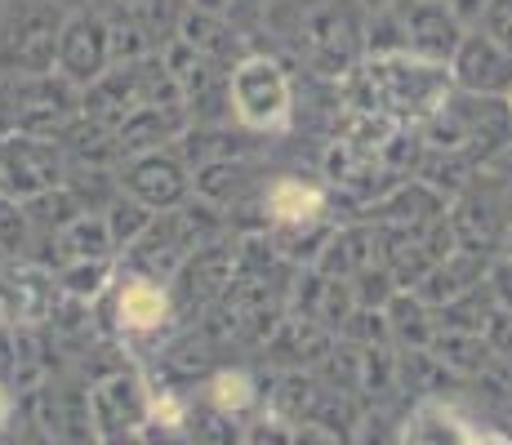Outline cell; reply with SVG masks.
<instances>
[{
	"mask_svg": "<svg viewBox=\"0 0 512 445\" xmlns=\"http://www.w3.org/2000/svg\"><path fill=\"white\" fill-rule=\"evenodd\" d=\"M339 94L348 107H366V112L419 130L450 103L455 76H450V63H432L410 49H397V54L361 58V67L339 85Z\"/></svg>",
	"mask_w": 512,
	"mask_h": 445,
	"instance_id": "6da1fadb",
	"label": "cell"
},
{
	"mask_svg": "<svg viewBox=\"0 0 512 445\" xmlns=\"http://www.w3.org/2000/svg\"><path fill=\"white\" fill-rule=\"evenodd\" d=\"M299 54L321 81L343 85L366 58V9L357 0H317L299 9Z\"/></svg>",
	"mask_w": 512,
	"mask_h": 445,
	"instance_id": "7a4b0ae2",
	"label": "cell"
},
{
	"mask_svg": "<svg viewBox=\"0 0 512 445\" xmlns=\"http://www.w3.org/2000/svg\"><path fill=\"white\" fill-rule=\"evenodd\" d=\"M232 121L268 138L290 134L294 125V76L268 49H250L232 63Z\"/></svg>",
	"mask_w": 512,
	"mask_h": 445,
	"instance_id": "3957f363",
	"label": "cell"
},
{
	"mask_svg": "<svg viewBox=\"0 0 512 445\" xmlns=\"http://www.w3.org/2000/svg\"><path fill=\"white\" fill-rule=\"evenodd\" d=\"M450 227H455L459 250L468 254H486V259H499L504 250V236L512 227V196L508 187L499 183L495 174L481 170L464 192L450 201Z\"/></svg>",
	"mask_w": 512,
	"mask_h": 445,
	"instance_id": "277c9868",
	"label": "cell"
},
{
	"mask_svg": "<svg viewBox=\"0 0 512 445\" xmlns=\"http://www.w3.org/2000/svg\"><path fill=\"white\" fill-rule=\"evenodd\" d=\"M67 170H72V161H67L58 138L23 130L0 138V192L14 201H32V196L63 187Z\"/></svg>",
	"mask_w": 512,
	"mask_h": 445,
	"instance_id": "5b68a950",
	"label": "cell"
},
{
	"mask_svg": "<svg viewBox=\"0 0 512 445\" xmlns=\"http://www.w3.org/2000/svg\"><path fill=\"white\" fill-rule=\"evenodd\" d=\"M63 303L58 272L41 259H14L0 272V325L5 330H45Z\"/></svg>",
	"mask_w": 512,
	"mask_h": 445,
	"instance_id": "8992f818",
	"label": "cell"
},
{
	"mask_svg": "<svg viewBox=\"0 0 512 445\" xmlns=\"http://www.w3.org/2000/svg\"><path fill=\"white\" fill-rule=\"evenodd\" d=\"M9 98H14V112H18V130L23 134H45L58 138L67 121L81 112V89L67 81L63 72H18L5 76Z\"/></svg>",
	"mask_w": 512,
	"mask_h": 445,
	"instance_id": "52a82bcc",
	"label": "cell"
},
{
	"mask_svg": "<svg viewBox=\"0 0 512 445\" xmlns=\"http://www.w3.org/2000/svg\"><path fill=\"white\" fill-rule=\"evenodd\" d=\"M236 281V232L219 236V241L201 245L187 254V263L174 272L170 294L179 316H205Z\"/></svg>",
	"mask_w": 512,
	"mask_h": 445,
	"instance_id": "ba28073f",
	"label": "cell"
},
{
	"mask_svg": "<svg viewBox=\"0 0 512 445\" xmlns=\"http://www.w3.org/2000/svg\"><path fill=\"white\" fill-rule=\"evenodd\" d=\"M455 227L450 219H432L419 227H379V259L397 276L401 290H415L446 254H455Z\"/></svg>",
	"mask_w": 512,
	"mask_h": 445,
	"instance_id": "9c48e42d",
	"label": "cell"
},
{
	"mask_svg": "<svg viewBox=\"0 0 512 445\" xmlns=\"http://www.w3.org/2000/svg\"><path fill=\"white\" fill-rule=\"evenodd\" d=\"M121 174V192L143 201L152 214H165V210H179L183 201H192V165L183 161L174 147L165 152H143V156H125L116 165Z\"/></svg>",
	"mask_w": 512,
	"mask_h": 445,
	"instance_id": "30bf717a",
	"label": "cell"
},
{
	"mask_svg": "<svg viewBox=\"0 0 512 445\" xmlns=\"http://www.w3.org/2000/svg\"><path fill=\"white\" fill-rule=\"evenodd\" d=\"M179 321L174 312V294L165 281L147 272H134V267H121L112 285V325L125 339H152V334L170 330Z\"/></svg>",
	"mask_w": 512,
	"mask_h": 445,
	"instance_id": "8fae6325",
	"label": "cell"
},
{
	"mask_svg": "<svg viewBox=\"0 0 512 445\" xmlns=\"http://www.w3.org/2000/svg\"><path fill=\"white\" fill-rule=\"evenodd\" d=\"M90 414H94L98 441L134 437V432H143L147 414H152V383H147L139 370L121 365V370L103 374L90 388Z\"/></svg>",
	"mask_w": 512,
	"mask_h": 445,
	"instance_id": "7c38bea8",
	"label": "cell"
},
{
	"mask_svg": "<svg viewBox=\"0 0 512 445\" xmlns=\"http://www.w3.org/2000/svg\"><path fill=\"white\" fill-rule=\"evenodd\" d=\"M259 214H263V223H268V227L339 223V219H334V192H330V183H321V178H308V174L263 178Z\"/></svg>",
	"mask_w": 512,
	"mask_h": 445,
	"instance_id": "4fadbf2b",
	"label": "cell"
},
{
	"mask_svg": "<svg viewBox=\"0 0 512 445\" xmlns=\"http://www.w3.org/2000/svg\"><path fill=\"white\" fill-rule=\"evenodd\" d=\"M58 72L76 89L94 85L112 67V32H107L103 9H72L58 32Z\"/></svg>",
	"mask_w": 512,
	"mask_h": 445,
	"instance_id": "5bb4252c",
	"label": "cell"
},
{
	"mask_svg": "<svg viewBox=\"0 0 512 445\" xmlns=\"http://www.w3.org/2000/svg\"><path fill=\"white\" fill-rule=\"evenodd\" d=\"M450 76H455L459 94L477 98H508L512 94V49H504L495 36L472 27L464 45L450 58Z\"/></svg>",
	"mask_w": 512,
	"mask_h": 445,
	"instance_id": "9a60e30c",
	"label": "cell"
},
{
	"mask_svg": "<svg viewBox=\"0 0 512 445\" xmlns=\"http://www.w3.org/2000/svg\"><path fill=\"white\" fill-rule=\"evenodd\" d=\"M401 9V32H406V49L432 63H450L455 49L464 45L468 27L446 9V0H397Z\"/></svg>",
	"mask_w": 512,
	"mask_h": 445,
	"instance_id": "2e32d148",
	"label": "cell"
},
{
	"mask_svg": "<svg viewBox=\"0 0 512 445\" xmlns=\"http://www.w3.org/2000/svg\"><path fill=\"white\" fill-rule=\"evenodd\" d=\"M450 214V201L437 192L432 183L423 178H401L388 196H379L374 205L357 214L374 227H419V223H432V219H446Z\"/></svg>",
	"mask_w": 512,
	"mask_h": 445,
	"instance_id": "e0dca14e",
	"label": "cell"
},
{
	"mask_svg": "<svg viewBox=\"0 0 512 445\" xmlns=\"http://www.w3.org/2000/svg\"><path fill=\"white\" fill-rule=\"evenodd\" d=\"M192 192L201 201L219 205V210L241 214L245 205H259V192H263V178L254 174L250 156H236V161H210V165H196L192 170Z\"/></svg>",
	"mask_w": 512,
	"mask_h": 445,
	"instance_id": "ac0fdd59",
	"label": "cell"
},
{
	"mask_svg": "<svg viewBox=\"0 0 512 445\" xmlns=\"http://www.w3.org/2000/svg\"><path fill=\"white\" fill-rule=\"evenodd\" d=\"M139 107H143L139 63H112L94 85L81 89V112L94 116V121H103L107 130H116V125H121L130 112H139Z\"/></svg>",
	"mask_w": 512,
	"mask_h": 445,
	"instance_id": "d6986e66",
	"label": "cell"
},
{
	"mask_svg": "<svg viewBox=\"0 0 512 445\" xmlns=\"http://www.w3.org/2000/svg\"><path fill=\"white\" fill-rule=\"evenodd\" d=\"M477 432L464 414L441 397L410 401L406 419H401V445H477Z\"/></svg>",
	"mask_w": 512,
	"mask_h": 445,
	"instance_id": "ffe728a7",
	"label": "cell"
},
{
	"mask_svg": "<svg viewBox=\"0 0 512 445\" xmlns=\"http://www.w3.org/2000/svg\"><path fill=\"white\" fill-rule=\"evenodd\" d=\"M490 263L495 259H486V254L455 250V254H446V259L432 267L428 276H423V281L415 285V294L428 303L432 312H441V308H450L455 299H464L468 290H477V285L490 276Z\"/></svg>",
	"mask_w": 512,
	"mask_h": 445,
	"instance_id": "44dd1931",
	"label": "cell"
},
{
	"mask_svg": "<svg viewBox=\"0 0 512 445\" xmlns=\"http://www.w3.org/2000/svg\"><path fill=\"white\" fill-rule=\"evenodd\" d=\"M187 125H192V116H187L183 107H139V112H130L116 125L121 161L125 156H143V152H165V147H174V138H179Z\"/></svg>",
	"mask_w": 512,
	"mask_h": 445,
	"instance_id": "7402d4cb",
	"label": "cell"
},
{
	"mask_svg": "<svg viewBox=\"0 0 512 445\" xmlns=\"http://www.w3.org/2000/svg\"><path fill=\"white\" fill-rule=\"evenodd\" d=\"M334 343H339V334H330L326 325L285 312V321L277 325V334L263 348L277 356V361H285V370H321V361L334 352Z\"/></svg>",
	"mask_w": 512,
	"mask_h": 445,
	"instance_id": "603a6c76",
	"label": "cell"
},
{
	"mask_svg": "<svg viewBox=\"0 0 512 445\" xmlns=\"http://www.w3.org/2000/svg\"><path fill=\"white\" fill-rule=\"evenodd\" d=\"M370 263H379V227L366 223V219L334 223L326 250H321V259H317L321 272L352 281V276H357L361 267H370Z\"/></svg>",
	"mask_w": 512,
	"mask_h": 445,
	"instance_id": "cb8c5ba5",
	"label": "cell"
},
{
	"mask_svg": "<svg viewBox=\"0 0 512 445\" xmlns=\"http://www.w3.org/2000/svg\"><path fill=\"white\" fill-rule=\"evenodd\" d=\"M179 36L196 49V54L214 58V63H223V67H232L236 58L250 54V49H245L241 27H236L232 18H228V14H214V9H201V5H192V9L183 14Z\"/></svg>",
	"mask_w": 512,
	"mask_h": 445,
	"instance_id": "d4e9b609",
	"label": "cell"
},
{
	"mask_svg": "<svg viewBox=\"0 0 512 445\" xmlns=\"http://www.w3.org/2000/svg\"><path fill=\"white\" fill-rule=\"evenodd\" d=\"M254 138L250 130H241L236 121L228 125H187V130L174 138V152L183 156L187 165H210V161H236V156H254Z\"/></svg>",
	"mask_w": 512,
	"mask_h": 445,
	"instance_id": "484cf974",
	"label": "cell"
},
{
	"mask_svg": "<svg viewBox=\"0 0 512 445\" xmlns=\"http://www.w3.org/2000/svg\"><path fill=\"white\" fill-rule=\"evenodd\" d=\"M67 161L72 165H121V147H116V130H107L103 121L76 112L72 121L58 130Z\"/></svg>",
	"mask_w": 512,
	"mask_h": 445,
	"instance_id": "4316f807",
	"label": "cell"
},
{
	"mask_svg": "<svg viewBox=\"0 0 512 445\" xmlns=\"http://www.w3.org/2000/svg\"><path fill=\"white\" fill-rule=\"evenodd\" d=\"M49 245H54V259H49V267L72 263V259H121L103 214H81V219H72Z\"/></svg>",
	"mask_w": 512,
	"mask_h": 445,
	"instance_id": "83f0119b",
	"label": "cell"
},
{
	"mask_svg": "<svg viewBox=\"0 0 512 445\" xmlns=\"http://www.w3.org/2000/svg\"><path fill=\"white\" fill-rule=\"evenodd\" d=\"M58 290L63 299H76V303H103L112 294L116 276H121V259H72V263H58Z\"/></svg>",
	"mask_w": 512,
	"mask_h": 445,
	"instance_id": "f1b7e54d",
	"label": "cell"
},
{
	"mask_svg": "<svg viewBox=\"0 0 512 445\" xmlns=\"http://www.w3.org/2000/svg\"><path fill=\"white\" fill-rule=\"evenodd\" d=\"M392 330V348H428L437 334V312L419 299L415 290H397V299L383 308Z\"/></svg>",
	"mask_w": 512,
	"mask_h": 445,
	"instance_id": "f546056e",
	"label": "cell"
},
{
	"mask_svg": "<svg viewBox=\"0 0 512 445\" xmlns=\"http://www.w3.org/2000/svg\"><path fill=\"white\" fill-rule=\"evenodd\" d=\"M428 352L437 356L441 365H446L450 374H464V379H477L481 370H486L490 361H495V352H490L486 334H468V330H441L432 334Z\"/></svg>",
	"mask_w": 512,
	"mask_h": 445,
	"instance_id": "4dcf8cb0",
	"label": "cell"
},
{
	"mask_svg": "<svg viewBox=\"0 0 512 445\" xmlns=\"http://www.w3.org/2000/svg\"><path fill=\"white\" fill-rule=\"evenodd\" d=\"M205 401L236 414V419H245V414H254L263 405V388L250 370H241V365H223V370H214L210 379H205Z\"/></svg>",
	"mask_w": 512,
	"mask_h": 445,
	"instance_id": "1f68e13d",
	"label": "cell"
},
{
	"mask_svg": "<svg viewBox=\"0 0 512 445\" xmlns=\"http://www.w3.org/2000/svg\"><path fill=\"white\" fill-rule=\"evenodd\" d=\"M23 210H27V219H32L36 241H54L67 223L81 219L85 205L76 201L72 187L63 183V187H54V192H41V196H32V201H23Z\"/></svg>",
	"mask_w": 512,
	"mask_h": 445,
	"instance_id": "d6a6232c",
	"label": "cell"
},
{
	"mask_svg": "<svg viewBox=\"0 0 512 445\" xmlns=\"http://www.w3.org/2000/svg\"><path fill=\"white\" fill-rule=\"evenodd\" d=\"M245 423L219 405H187V441L192 445H245Z\"/></svg>",
	"mask_w": 512,
	"mask_h": 445,
	"instance_id": "836d02e7",
	"label": "cell"
},
{
	"mask_svg": "<svg viewBox=\"0 0 512 445\" xmlns=\"http://www.w3.org/2000/svg\"><path fill=\"white\" fill-rule=\"evenodd\" d=\"M495 290H490V281H481L477 290H468L464 299H455L450 308L437 312V325L441 330H468V334H486L490 316H495Z\"/></svg>",
	"mask_w": 512,
	"mask_h": 445,
	"instance_id": "e575fe53",
	"label": "cell"
},
{
	"mask_svg": "<svg viewBox=\"0 0 512 445\" xmlns=\"http://www.w3.org/2000/svg\"><path fill=\"white\" fill-rule=\"evenodd\" d=\"M103 219H107V232H112V241H116V254H125V250H130V245L147 232V227H152L156 214L147 210L143 201H134V196L121 192V196H116V201L103 210Z\"/></svg>",
	"mask_w": 512,
	"mask_h": 445,
	"instance_id": "d590c367",
	"label": "cell"
},
{
	"mask_svg": "<svg viewBox=\"0 0 512 445\" xmlns=\"http://www.w3.org/2000/svg\"><path fill=\"white\" fill-rule=\"evenodd\" d=\"M0 250L9 259H27L36 250V232H32V219H27L23 201L0 192Z\"/></svg>",
	"mask_w": 512,
	"mask_h": 445,
	"instance_id": "8d00e7d4",
	"label": "cell"
},
{
	"mask_svg": "<svg viewBox=\"0 0 512 445\" xmlns=\"http://www.w3.org/2000/svg\"><path fill=\"white\" fill-rule=\"evenodd\" d=\"M406 49V32H401V9L397 5H383L366 14V58L374 54H397Z\"/></svg>",
	"mask_w": 512,
	"mask_h": 445,
	"instance_id": "74e56055",
	"label": "cell"
},
{
	"mask_svg": "<svg viewBox=\"0 0 512 445\" xmlns=\"http://www.w3.org/2000/svg\"><path fill=\"white\" fill-rule=\"evenodd\" d=\"M397 276L379 263H370V267H361L357 276H352V294H357V308H374V312H383L392 299H397Z\"/></svg>",
	"mask_w": 512,
	"mask_h": 445,
	"instance_id": "f35d334b",
	"label": "cell"
},
{
	"mask_svg": "<svg viewBox=\"0 0 512 445\" xmlns=\"http://www.w3.org/2000/svg\"><path fill=\"white\" fill-rule=\"evenodd\" d=\"M290 445H348V441H343V432L330 428V423H321V419H299V423L290 428Z\"/></svg>",
	"mask_w": 512,
	"mask_h": 445,
	"instance_id": "ab89813d",
	"label": "cell"
},
{
	"mask_svg": "<svg viewBox=\"0 0 512 445\" xmlns=\"http://www.w3.org/2000/svg\"><path fill=\"white\" fill-rule=\"evenodd\" d=\"M481 32L495 36L504 49H512V0H495V5L486 9V23H481Z\"/></svg>",
	"mask_w": 512,
	"mask_h": 445,
	"instance_id": "60d3db41",
	"label": "cell"
},
{
	"mask_svg": "<svg viewBox=\"0 0 512 445\" xmlns=\"http://www.w3.org/2000/svg\"><path fill=\"white\" fill-rule=\"evenodd\" d=\"M486 281H490V290H495V303H499V308L512 312V263L495 259V263H490V276H486Z\"/></svg>",
	"mask_w": 512,
	"mask_h": 445,
	"instance_id": "b9f144b4",
	"label": "cell"
},
{
	"mask_svg": "<svg viewBox=\"0 0 512 445\" xmlns=\"http://www.w3.org/2000/svg\"><path fill=\"white\" fill-rule=\"evenodd\" d=\"M490 5H495V0H446V9L468 27V32L486 23V9H490Z\"/></svg>",
	"mask_w": 512,
	"mask_h": 445,
	"instance_id": "7bdbcfd3",
	"label": "cell"
},
{
	"mask_svg": "<svg viewBox=\"0 0 512 445\" xmlns=\"http://www.w3.org/2000/svg\"><path fill=\"white\" fill-rule=\"evenodd\" d=\"M481 170H486V174H495L499 183L508 187V196H512V143H504V147H499V152L490 156V161L481 165Z\"/></svg>",
	"mask_w": 512,
	"mask_h": 445,
	"instance_id": "ee69618b",
	"label": "cell"
},
{
	"mask_svg": "<svg viewBox=\"0 0 512 445\" xmlns=\"http://www.w3.org/2000/svg\"><path fill=\"white\" fill-rule=\"evenodd\" d=\"M18 130V112H14V98H9V85L5 76H0V138Z\"/></svg>",
	"mask_w": 512,
	"mask_h": 445,
	"instance_id": "f6af8a7d",
	"label": "cell"
},
{
	"mask_svg": "<svg viewBox=\"0 0 512 445\" xmlns=\"http://www.w3.org/2000/svg\"><path fill=\"white\" fill-rule=\"evenodd\" d=\"M49 5H58V9H103V5H112V0H49Z\"/></svg>",
	"mask_w": 512,
	"mask_h": 445,
	"instance_id": "bcb514c9",
	"label": "cell"
},
{
	"mask_svg": "<svg viewBox=\"0 0 512 445\" xmlns=\"http://www.w3.org/2000/svg\"><path fill=\"white\" fill-rule=\"evenodd\" d=\"M477 445H512V437H508V432H499V428H481Z\"/></svg>",
	"mask_w": 512,
	"mask_h": 445,
	"instance_id": "7dc6e473",
	"label": "cell"
},
{
	"mask_svg": "<svg viewBox=\"0 0 512 445\" xmlns=\"http://www.w3.org/2000/svg\"><path fill=\"white\" fill-rule=\"evenodd\" d=\"M9 414H14V397H9V388L0 383V428L9 423Z\"/></svg>",
	"mask_w": 512,
	"mask_h": 445,
	"instance_id": "c3c4849f",
	"label": "cell"
},
{
	"mask_svg": "<svg viewBox=\"0 0 512 445\" xmlns=\"http://www.w3.org/2000/svg\"><path fill=\"white\" fill-rule=\"evenodd\" d=\"M357 5H361V9H366V14H370V9H383V5H397V0H357Z\"/></svg>",
	"mask_w": 512,
	"mask_h": 445,
	"instance_id": "681fc988",
	"label": "cell"
},
{
	"mask_svg": "<svg viewBox=\"0 0 512 445\" xmlns=\"http://www.w3.org/2000/svg\"><path fill=\"white\" fill-rule=\"evenodd\" d=\"M499 259L512 263V227H508V236H504V250H499Z\"/></svg>",
	"mask_w": 512,
	"mask_h": 445,
	"instance_id": "f907efd6",
	"label": "cell"
},
{
	"mask_svg": "<svg viewBox=\"0 0 512 445\" xmlns=\"http://www.w3.org/2000/svg\"><path fill=\"white\" fill-rule=\"evenodd\" d=\"M9 263H14V259H9V254H5V250H0V272H5V267H9Z\"/></svg>",
	"mask_w": 512,
	"mask_h": 445,
	"instance_id": "816d5d0a",
	"label": "cell"
},
{
	"mask_svg": "<svg viewBox=\"0 0 512 445\" xmlns=\"http://www.w3.org/2000/svg\"><path fill=\"white\" fill-rule=\"evenodd\" d=\"M5 9H9V0H0V18H5Z\"/></svg>",
	"mask_w": 512,
	"mask_h": 445,
	"instance_id": "f5cc1de1",
	"label": "cell"
},
{
	"mask_svg": "<svg viewBox=\"0 0 512 445\" xmlns=\"http://www.w3.org/2000/svg\"><path fill=\"white\" fill-rule=\"evenodd\" d=\"M508 116H512V94H508Z\"/></svg>",
	"mask_w": 512,
	"mask_h": 445,
	"instance_id": "db71d44e",
	"label": "cell"
}]
</instances>
